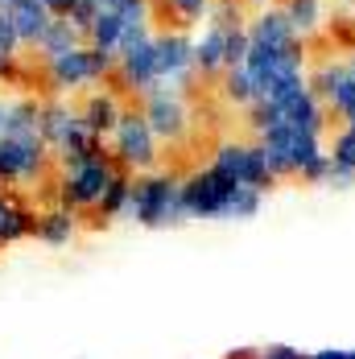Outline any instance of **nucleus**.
Instances as JSON below:
<instances>
[{
  "label": "nucleus",
  "mask_w": 355,
  "mask_h": 359,
  "mask_svg": "<svg viewBox=\"0 0 355 359\" xmlns=\"http://www.w3.org/2000/svg\"><path fill=\"white\" fill-rule=\"evenodd\" d=\"M264 203V190H252L223 178L215 165L182 178V211L186 219H252Z\"/></svg>",
  "instance_id": "f257e3e1"
},
{
  "label": "nucleus",
  "mask_w": 355,
  "mask_h": 359,
  "mask_svg": "<svg viewBox=\"0 0 355 359\" xmlns=\"http://www.w3.org/2000/svg\"><path fill=\"white\" fill-rule=\"evenodd\" d=\"M141 227H174L186 219L182 211V182L174 174H141L133 178V203H128V215Z\"/></svg>",
  "instance_id": "f03ea898"
},
{
  "label": "nucleus",
  "mask_w": 355,
  "mask_h": 359,
  "mask_svg": "<svg viewBox=\"0 0 355 359\" xmlns=\"http://www.w3.org/2000/svg\"><path fill=\"white\" fill-rule=\"evenodd\" d=\"M116 161L104 157V161H87V165H79V170H67V178L58 186V207H67V211H100V203H104L107 186L116 182Z\"/></svg>",
  "instance_id": "7ed1b4c3"
},
{
  "label": "nucleus",
  "mask_w": 355,
  "mask_h": 359,
  "mask_svg": "<svg viewBox=\"0 0 355 359\" xmlns=\"http://www.w3.org/2000/svg\"><path fill=\"white\" fill-rule=\"evenodd\" d=\"M116 71V58L95 50V46H79L62 58H50L46 74H50V87L54 91H74V87H87V83H100L104 74Z\"/></svg>",
  "instance_id": "20e7f679"
},
{
  "label": "nucleus",
  "mask_w": 355,
  "mask_h": 359,
  "mask_svg": "<svg viewBox=\"0 0 355 359\" xmlns=\"http://www.w3.org/2000/svg\"><path fill=\"white\" fill-rule=\"evenodd\" d=\"M50 144L41 141V133L34 137H0V186H25L37 182L46 170Z\"/></svg>",
  "instance_id": "39448f33"
},
{
  "label": "nucleus",
  "mask_w": 355,
  "mask_h": 359,
  "mask_svg": "<svg viewBox=\"0 0 355 359\" xmlns=\"http://www.w3.org/2000/svg\"><path fill=\"white\" fill-rule=\"evenodd\" d=\"M112 157L124 170H153L157 161V137L141 111H124L116 133H112Z\"/></svg>",
  "instance_id": "423d86ee"
},
{
  "label": "nucleus",
  "mask_w": 355,
  "mask_h": 359,
  "mask_svg": "<svg viewBox=\"0 0 355 359\" xmlns=\"http://www.w3.org/2000/svg\"><path fill=\"white\" fill-rule=\"evenodd\" d=\"M211 165L223 178L240 182V186H252V190H269V186L277 182L273 170H269V161H264V149H260V144H236V141L219 144Z\"/></svg>",
  "instance_id": "0eeeda50"
},
{
  "label": "nucleus",
  "mask_w": 355,
  "mask_h": 359,
  "mask_svg": "<svg viewBox=\"0 0 355 359\" xmlns=\"http://www.w3.org/2000/svg\"><path fill=\"white\" fill-rule=\"evenodd\" d=\"M141 116L149 120V128H153L157 141H178V137H186V124H190V111L182 104V95H178L174 87H161V83L145 95Z\"/></svg>",
  "instance_id": "6e6552de"
},
{
  "label": "nucleus",
  "mask_w": 355,
  "mask_h": 359,
  "mask_svg": "<svg viewBox=\"0 0 355 359\" xmlns=\"http://www.w3.org/2000/svg\"><path fill=\"white\" fill-rule=\"evenodd\" d=\"M116 74L128 91H141L149 95L157 87V37H145L137 46H128L120 58H116Z\"/></svg>",
  "instance_id": "1a4fd4ad"
},
{
  "label": "nucleus",
  "mask_w": 355,
  "mask_h": 359,
  "mask_svg": "<svg viewBox=\"0 0 355 359\" xmlns=\"http://www.w3.org/2000/svg\"><path fill=\"white\" fill-rule=\"evenodd\" d=\"M194 71V41L186 34H157V83L182 87Z\"/></svg>",
  "instance_id": "9d476101"
},
{
  "label": "nucleus",
  "mask_w": 355,
  "mask_h": 359,
  "mask_svg": "<svg viewBox=\"0 0 355 359\" xmlns=\"http://www.w3.org/2000/svg\"><path fill=\"white\" fill-rule=\"evenodd\" d=\"M248 37L252 46H264V50H297L302 46V34L289 25L285 8H264L248 25Z\"/></svg>",
  "instance_id": "9b49d317"
},
{
  "label": "nucleus",
  "mask_w": 355,
  "mask_h": 359,
  "mask_svg": "<svg viewBox=\"0 0 355 359\" xmlns=\"http://www.w3.org/2000/svg\"><path fill=\"white\" fill-rule=\"evenodd\" d=\"M79 116H83L87 133L104 141V137H112V133H116V124H120L124 108H120V100H116L112 91H91V95H87V104L79 108Z\"/></svg>",
  "instance_id": "f8f14e48"
},
{
  "label": "nucleus",
  "mask_w": 355,
  "mask_h": 359,
  "mask_svg": "<svg viewBox=\"0 0 355 359\" xmlns=\"http://www.w3.org/2000/svg\"><path fill=\"white\" fill-rule=\"evenodd\" d=\"M8 17H13V25H17V37H21V46H41L46 29L54 25V13H50L41 0H13Z\"/></svg>",
  "instance_id": "ddd939ff"
},
{
  "label": "nucleus",
  "mask_w": 355,
  "mask_h": 359,
  "mask_svg": "<svg viewBox=\"0 0 355 359\" xmlns=\"http://www.w3.org/2000/svg\"><path fill=\"white\" fill-rule=\"evenodd\" d=\"M74 231H79V215L67 211V207H50V211L37 215V240L50 244V248H67L74 240Z\"/></svg>",
  "instance_id": "4468645a"
},
{
  "label": "nucleus",
  "mask_w": 355,
  "mask_h": 359,
  "mask_svg": "<svg viewBox=\"0 0 355 359\" xmlns=\"http://www.w3.org/2000/svg\"><path fill=\"white\" fill-rule=\"evenodd\" d=\"M194 71H203V74L227 71V29L211 25L207 34L194 41Z\"/></svg>",
  "instance_id": "2eb2a0df"
},
{
  "label": "nucleus",
  "mask_w": 355,
  "mask_h": 359,
  "mask_svg": "<svg viewBox=\"0 0 355 359\" xmlns=\"http://www.w3.org/2000/svg\"><path fill=\"white\" fill-rule=\"evenodd\" d=\"M79 37H83V34L74 29L71 21L54 17V25L46 29V37H41V46H37V50H41V54H46V62H50V58H62V54H71V50H79V46H83Z\"/></svg>",
  "instance_id": "dca6fc26"
},
{
  "label": "nucleus",
  "mask_w": 355,
  "mask_h": 359,
  "mask_svg": "<svg viewBox=\"0 0 355 359\" xmlns=\"http://www.w3.org/2000/svg\"><path fill=\"white\" fill-rule=\"evenodd\" d=\"M87 37H91V46L95 50H104V54H120V17H116V8H104L100 17H95V25L87 29Z\"/></svg>",
  "instance_id": "f3484780"
},
{
  "label": "nucleus",
  "mask_w": 355,
  "mask_h": 359,
  "mask_svg": "<svg viewBox=\"0 0 355 359\" xmlns=\"http://www.w3.org/2000/svg\"><path fill=\"white\" fill-rule=\"evenodd\" d=\"M128 203H133V178L116 174V182L107 186L104 203H100V219H124L128 215Z\"/></svg>",
  "instance_id": "a211bd4d"
},
{
  "label": "nucleus",
  "mask_w": 355,
  "mask_h": 359,
  "mask_svg": "<svg viewBox=\"0 0 355 359\" xmlns=\"http://www.w3.org/2000/svg\"><path fill=\"white\" fill-rule=\"evenodd\" d=\"M223 95L240 108L256 104V79L248 74V67H236V71H223Z\"/></svg>",
  "instance_id": "6ab92c4d"
},
{
  "label": "nucleus",
  "mask_w": 355,
  "mask_h": 359,
  "mask_svg": "<svg viewBox=\"0 0 355 359\" xmlns=\"http://www.w3.org/2000/svg\"><path fill=\"white\" fill-rule=\"evenodd\" d=\"M285 17L297 34H310L322 25V0H285Z\"/></svg>",
  "instance_id": "aec40b11"
},
{
  "label": "nucleus",
  "mask_w": 355,
  "mask_h": 359,
  "mask_svg": "<svg viewBox=\"0 0 355 359\" xmlns=\"http://www.w3.org/2000/svg\"><path fill=\"white\" fill-rule=\"evenodd\" d=\"M330 161H335L339 170L355 174V124H347V128L335 137V144H330Z\"/></svg>",
  "instance_id": "412c9836"
},
{
  "label": "nucleus",
  "mask_w": 355,
  "mask_h": 359,
  "mask_svg": "<svg viewBox=\"0 0 355 359\" xmlns=\"http://www.w3.org/2000/svg\"><path fill=\"white\" fill-rule=\"evenodd\" d=\"M17 50H21V37H17V25H13V17L8 13H0V71L17 58Z\"/></svg>",
  "instance_id": "4be33fe9"
},
{
  "label": "nucleus",
  "mask_w": 355,
  "mask_h": 359,
  "mask_svg": "<svg viewBox=\"0 0 355 359\" xmlns=\"http://www.w3.org/2000/svg\"><path fill=\"white\" fill-rule=\"evenodd\" d=\"M104 13V0H79L74 4V13H71V25L79 29V34H87L91 25H95V17Z\"/></svg>",
  "instance_id": "5701e85b"
},
{
  "label": "nucleus",
  "mask_w": 355,
  "mask_h": 359,
  "mask_svg": "<svg viewBox=\"0 0 355 359\" xmlns=\"http://www.w3.org/2000/svg\"><path fill=\"white\" fill-rule=\"evenodd\" d=\"M170 4L178 8V17H186V21H199L211 8V0H170Z\"/></svg>",
  "instance_id": "b1692460"
},
{
  "label": "nucleus",
  "mask_w": 355,
  "mask_h": 359,
  "mask_svg": "<svg viewBox=\"0 0 355 359\" xmlns=\"http://www.w3.org/2000/svg\"><path fill=\"white\" fill-rule=\"evenodd\" d=\"M306 359H355V347H322V351H310Z\"/></svg>",
  "instance_id": "393cba45"
},
{
  "label": "nucleus",
  "mask_w": 355,
  "mask_h": 359,
  "mask_svg": "<svg viewBox=\"0 0 355 359\" xmlns=\"http://www.w3.org/2000/svg\"><path fill=\"white\" fill-rule=\"evenodd\" d=\"M120 4H128V0H104V8H120Z\"/></svg>",
  "instance_id": "a878e982"
},
{
  "label": "nucleus",
  "mask_w": 355,
  "mask_h": 359,
  "mask_svg": "<svg viewBox=\"0 0 355 359\" xmlns=\"http://www.w3.org/2000/svg\"><path fill=\"white\" fill-rule=\"evenodd\" d=\"M0 137H4V100H0Z\"/></svg>",
  "instance_id": "bb28decb"
},
{
  "label": "nucleus",
  "mask_w": 355,
  "mask_h": 359,
  "mask_svg": "<svg viewBox=\"0 0 355 359\" xmlns=\"http://www.w3.org/2000/svg\"><path fill=\"white\" fill-rule=\"evenodd\" d=\"M13 8V0H0V13H8Z\"/></svg>",
  "instance_id": "cd10ccee"
},
{
  "label": "nucleus",
  "mask_w": 355,
  "mask_h": 359,
  "mask_svg": "<svg viewBox=\"0 0 355 359\" xmlns=\"http://www.w3.org/2000/svg\"><path fill=\"white\" fill-rule=\"evenodd\" d=\"M41 4H50V0H41Z\"/></svg>",
  "instance_id": "c85d7f7f"
}]
</instances>
